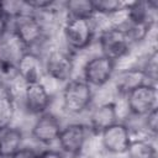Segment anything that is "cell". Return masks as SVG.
<instances>
[{
    "mask_svg": "<svg viewBox=\"0 0 158 158\" xmlns=\"http://www.w3.org/2000/svg\"><path fill=\"white\" fill-rule=\"evenodd\" d=\"M144 117H146L144 118V123H146L147 130L152 135H156L157 131H158V112H157V107L153 109L151 112H148Z\"/></svg>",
    "mask_w": 158,
    "mask_h": 158,
    "instance_id": "7402d4cb",
    "label": "cell"
},
{
    "mask_svg": "<svg viewBox=\"0 0 158 158\" xmlns=\"http://www.w3.org/2000/svg\"><path fill=\"white\" fill-rule=\"evenodd\" d=\"M19 77L16 64L12 63L9 58H0V79L11 80Z\"/></svg>",
    "mask_w": 158,
    "mask_h": 158,
    "instance_id": "44dd1931",
    "label": "cell"
},
{
    "mask_svg": "<svg viewBox=\"0 0 158 158\" xmlns=\"http://www.w3.org/2000/svg\"><path fill=\"white\" fill-rule=\"evenodd\" d=\"M63 32L68 47L74 51L86 48L93 41V26L90 19L68 17Z\"/></svg>",
    "mask_w": 158,
    "mask_h": 158,
    "instance_id": "3957f363",
    "label": "cell"
},
{
    "mask_svg": "<svg viewBox=\"0 0 158 158\" xmlns=\"http://www.w3.org/2000/svg\"><path fill=\"white\" fill-rule=\"evenodd\" d=\"M149 83L141 68H128L118 73L116 79V88L123 95H127L135 88ZM151 84V83H149Z\"/></svg>",
    "mask_w": 158,
    "mask_h": 158,
    "instance_id": "5bb4252c",
    "label": "cell"
},
{
    "mask_svg": "<svg viewBox=\"0 0 158 158\" xmlns=\"http://www.w3.org/2000/svg\"><path fill=\"white\" fill-rule=\"evenodd\" d=\"M57 141L64 153L79 156L86 141V127L81 123H69L60 130Z\"/></svg>",
    "mask_w": 158,
    "mask_h": 158,
    "instance_id": "9c48e42d",
    "label": "cell"
},
{
    "mask_svg": "<svg viewBox=\"0 0 158 158\" xmlns=\"http://www.w3.org/2000/svg\"><path fill=\"white\" fill-rule=\"evenodd\" d=\"M46 73L57 81H68L74 69L72 57L63 49H53L43 63Z\"/></svg>",
    "mask_w": 158,
    "mask_h": 158,
    "instance_id": "ba28073f",
    "label": "cell"
},
{
    "mask_svg": "<svg viewBox=\"0 0 158 158\" xmlns=\"http://www.w3.org/2000/svg\"><path fill=\"white\" fill-rule=\"evenodd\" d=\"M99 42L102 56L114 62L125 57L132 46V42L122 26H115L105 30L101 33Z\"/></svg>",
    "mask_w": 158,
    "mask_h": 158,
    "instance_id": "7a4b0ae2",
    "label": "cell"
},
{
    "mask_svg": "<svg viewBox=\"0 0 158 158\" xmlns=\"http://www.w3.org/2000/svg\"><path fill=\"white\" fill-rule=\"evenodd\" d=\"M60 130L59 120L53 114L44 112L40 115L32 126V137L42 144H51L58 139Z\"/></svg>",
    "mask_w": 158,
    "mask_h": 158,
    "instance_id": "8fae6325",
    "label": "cell"
},
{
    "mask_svg": "<svg viewBox=\"0 0 158 158\" xmlns=\"http://www.w3.org/2000/svg\"><path fill=\"white\" fill-rule=\"evenodd\" d=\"M38 158H64L62 153H59L58 151H53V149H48L44 151L42 153H40Z\"/></svg>",
    "mask_w": 158,
    "mask_h": 158,
    "instance_id": "cb8c5ba5",
    "label": "cell"
},
{
    "mask_svg": "<svg viewBox=\"0 0 158 158\" xmlns=\"http://www.w3.org/2000/svg\"><path fill=\"white\" fill-rule=\"evenodd\" d=\"M65 9L69 12V17L90 19L93 16L94 5L91 0H72L65 2Z\"/></svg>",
    "mask_w": 158,
    "mask_h": 158,
    "instance_id": "ac0fdd59",
    "label": "cell"
},
{
    "mask_svg": "<svg viewBox=\"0 0 158 158\" xmlns=\"http://www.w3.org/2000/svg\"><path fill=\"white\" fill-rule=\"evenodd\" d=\"M23 101L26 111L31 115H42L51 104V95L42 83L25 84Z\"/></svg>",
    "mask_w": 158,
    "mask_h": 158,
    "instance_id": "30bf717a",
    "label": "cell"
},
{
    "mask_svg": "<svg viewBox=\"0 0 158 158\" xmlns=\"http://www.w3.org/2000/svg\"><path fill=\"white\" fill-rule=\"evenodd\" d=\"M117 122V111L114 102H105L95 107L90 115V127L101 133L107 127Z\"/></svg>",
    "mask_w": 158,
    "mask_h": 158,
    "instance_id": "4fadbf2b",
    "label": "cell"
},
{
    "mask_svg": "<svg viewBox=\"0 0 158 158\" xmlns=\"http://www.w3.org/2000/svg\"><path fill=\"white\" fill-rule=\"evenodd\" d=\"M23 133L16 127H7L0 132V158H11L22 146Z\"/></svg>",
    "mask_w": 158,
    "mask_h": 158,
    "instance_id": "9a60e30c",
    "label": "cell"
},
{
    "mask_svg": "<svg viewBox=\"0 0 158 158\" xmlns=\"http://www.w3.org/2000/svg\"><path fill=\"white\" fill-rule=\"evenodd\" d=\"M17 74L25 81V84L41 83V78L44 70L42 59L33 52H23L16 63Z\"/></svg>",
    "mask_w": 158,
    "mask_h": 158,
    "instance_id": "7c38bea8",
    "label": "cell"
},
{
    "mask_svg": "<svg viewBox=\"0 0 158 158\" xmlns=\"http://www.w3.org/2000/svg\"><path fill=\"white\" fill-rule=\"evenodd\" d=\"M128 111L135 116H146L157 107V86L154 84H142L127 95Z\"/></svg>",
    "mask_w": 158,
    "mask_h": 158,
    "instance_id": "277c9868",
    "label": "cell"
},
{
    "mask_svg": "<svg viewBox=\"0 0 158 158\" xmlns=\"http://www.w3.org/2000/svg\"><path fill=\"white\" fill-rule=\"evenodd\" d=\"M7 30V16L0 10V38L5 35Z\"/></svg>",
    "mask_w": 158,
    "mask_h": 158,
    "instance_id": "d4e9b609",
    "label": "cell"
},
{
    "mask_svg": "<svg viewBox=\"0 0 158 158\" xmlns=\"http://www.w3.org/2000/svg\"><path fill=\"white\" fill-rule=\"evenodd\" d=\"M126 153L128 158H157L154 146L147 139H132Z\"/></svg>",
    "mask_w": 158,
    "mask_h": 158,
    "instance_id": "e0dca14e",
    "label": "cell"
},
{
    "mask_svg": "<svg viewBox=\"0 0 158 158\" xmlns=\"http://www.w3.org/2000/svg\"><path fill=\"white\" fill-rule=\"evenodd\" d=\"M141 69L143 70V73H144L146 78L148 79V81L151 84H154L156 85V81H157V70H158V54H157V51H153L148 56L144 65Z\"/></svg>",
    "mask_w": 158,
    "mask_h": 158,
    "instance_id": "ffe728a7",
    "label": "cell"
},
{
    "mask_svg": "<svg viewBox=\"0 0 158 158\" xmlns=\"http://www.w3.org/2000/svg\"><path fill=\"white\" fill-rule=\"evenodd\" d=\"M93 5H94L95 12L106 14V15L117 12L122 10L125 6L122 1H117V0H96V1H93Z\"/></svg>",
    "mask_w": 158,
    "mask_h": 158,
    "instance_id": "d6986e66",
    "label": "cell"
},
{
    "mask_svg": "<svg viewBox=\"0 0 158 158\" xmlns=\"http://www.w3.org/2000/svg\"><path fill=\"white\" fill-rule=\"evenodd\" d=\"M115 62L105 56H96L88 60L83 68L84 80L91 86H102L112 77Z\"/></svg>",
    "mask_w": 158,
    "mask_h": 158,
    "instance_id": "8992f818",
    "label": "cell"
},
{
    "mask_svg": "<svg viewBox=\"0 0 158 158\" xmlns=\"http://www.w3.org/2000/svg\"><path fill=\"white\" fill-rule=\"evenodd\" d=\"M14 33L21 44L31 47L42 38L43 27L35 15L20 12L14 16Z\"/></svg>",
    "mask_w": 158,
    "mask_h": 158,
    "instance_id": "5b68a950",
    "label": "cell"
},
{
    "mask_svg": "<svg viewBox=\"0 0 158 158\" xmlns=\"http://www.w3.org/2000/svg\"><path fill=\"white\" fill-rule=\"evenodd\" d=\"M15 115L14 99L9 93H0V132L10 127Z\"/></svg>",
    "mask_w": 158,
    "mask_h": 158,
    "instance_id": "2e32d148",
    "label": "cell"
},
{
    "mask_svg": "<svg viewBox=\"0 0 158 158\" xmlns=\"http://www.w3.org/2000/svg\"><path fill=\"white\" fill-rule=\"evenodd\" d=\"M101 143L106 152L112 154H123L127 152L131 144L130 128L121 122H116L112 126L104 130L101 133Z\"/></svg>",
    "mask_w": 158,
    "mask_h": 158,
    "instance_id": "52a82bcc",
    "label": "cell"
},
{
    "mask_svg": "<svg viewBox=\"0 0 158 158\" xmlns=\"http://www.w3.org/2000/svg\"><path fill=\"white\" fill-rule=\"evenodd\" d=\"M40 153H37L33 148L30 147H21L11 158H38Z\"/></svg>",
    "mask_w": 158,
    "mask_h": 158,
    "instance_id": "603a6c76",
    "label": "cell"
},
{
    "mask_svg": "<svg viewBox=\"0 0 158 158\" xmlns=\"http://www.w3.org/2000/svg\"><path fill=\"white\" fill-rule=\"evenodd\" d=\"M93 99L91 86L84 79L68 80L63 89V109L70 115L81 114L86 110Z\"/></svg>",
    "mask_w": 158,
    "mask_h": 158,
    "instance_id": "6da1fadb",
    "label": "cell"
}]
</instances>
